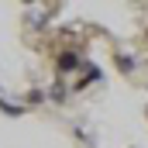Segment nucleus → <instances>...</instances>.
I'll return each instance as SVG.
<instances>
[{
	"mask_svg": "<svg viewBox=\"0 0 148 148\" xmlns=\"http://www.w3.org/2000/svg\"><path fill=\"white\" fill-rule=\"evenodd\" d=\"M114 62H117V69H121V73H134V59H131V55L117 52V55H114Z\"/></svg>",
	"mask_w": 148,
	"mask_h": 148,
	"instance_id": "nucleus-3",
	"label": "nucleus"
},
{
	"mask_svg": "<svg viewBox=\"0 0 148 148\" xmlns=\"http://www.w3.org/2000/svg\"><path fill=\"white\" fill-rule=\"evenodd\" d=\"M145 38H148V28H145Z\"/></svg>",
	"mask_w": 148,
	"mask_h": 148,
	"instance_id": "nucleus-6",
	"label": "nucleus"
},
{
	"mask_svg": "<svg viewBox=\"0 0 148 148\" xmlns=\"http://www.w3.org/2000/svg\"><path fill=\"white\" fill-rule=\"evenodd\" d=\"M48 100H55V103H62V100H66V86H62V83H55V86L48 90Z\"/></svg>",
	"mask_w": 148,
	"mask_h": 148,
	"instance_id": "nucleus-4",
	"label": "nucleus"
},
{
	"mask_svg": "<svg viewBox=\"0 0 148 148\" xmlns=\"http://www.w3.org/2000/svg\"><path fill=\"white\" fill-rule=\"evenodd\" d=\"M83 73H86V76H79V79H76V86H73V90H86L90 83H97V79H100V69H97V66H86Z\"/></svg>",
	"mask_w": 148,
	"mask_h": 148,
	"instance_id": "nucleus-2",
	"label": "nucleus"
},
{
	"mask_svg": "<svg viewBox=\"0 0 148 148\" xmlns=\"http://www.w3.org/2000/svg\"><path fill=\"white\" fill-rule=\"evenodd\" d=\"M41 100H45V93H41V90H31V93H28V103H41Z\"/></svg>",
	"mask_w": 148,
	"mask_h": 148,
	"instance_id": "nucleus-5",
	"label": "nucleus"
},
{
	"mask_svg": "<svg viewBox=\"0 0 148 148\" xmlns=\"http://www.w3.org/2000/svg\"><path fill=\"white\" fill-rule=\"evenodd\" d=\"M79 69V55L76 52H59V73H73Z\"/></svg>",
	"mask_w": 148,
	"mask_h": 148,
	"instance_id": "nucleus-1",
	"label": "nucleus"
}]
</instances>
